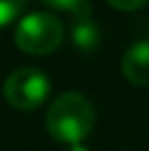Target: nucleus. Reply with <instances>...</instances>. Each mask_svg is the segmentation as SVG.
Segmentation results:
<instances>
[{
  "label": "nucleus",
  "instance_id": "obj_9",
  "mask_svg": "<svg viewBox=\"0 0 149 151\" xmlns=\"http://www.w3.org/2000/svg\"><path fill=\"white\" fill-rule=\"evenodd\" d=\"M66 151H90L88 147H83V145H70Z\"/></svg>",
  "mask_w": 149,
  "mask_h": 151
},
{
  "label": "nucleus",
  "instance_id": "obj_6",
  "mask_svg": "<svg viewBox=\"0 0 149 151\" xmlns=\"http://www.w3.org/2000/svg\"><path fill=\"white\" fill-rule=\"evenodd\" d=\"M44 4L53 9H64V11H73L77 20H88L90 18V4L88 0H42Z\"/></svg>",
  "mask_w": 149,
  "mask_h": 151
},
{
  "label": "nucleus",
  "instance_id": "obj_1",
  "mask_svg": "<svg viewBox=\"0 0 149 151\" xmlns=\"http://www.w3.org/2000/svg\"><path fill=\"white\" fill-rule=\"evenodd\" d=\"M46 129L57 142L81 145L94 129V105L81 92H64L46 112Z\"/></svg>",
  "mask_w": 149,
  "mask_h": 151
},
{
  "label": "nucleus",
  "instance_id": "obj_4",
  "mask_svg": "<svg viewBox=\"0 0 149 151\" xmlns=\"http://www.w3.org/2000/svg\"><path fill=\"white\" fill-rule=\"evenodd\" d=\"M121 70L130 83L149 86V40H138L123 53Z\"/></svg>",
  "mask_w": 149,
  "mask_h": 151
},
{
  "label": "nucleus",
  "instance_id": "obj_5",
  "mask_svg": "<svg viewBox=\"0 0 149 151\" xmlns=\"http://www.w3.org/2000/svg\"><path fill=\"white\" fill-rule=\"evenodd\" d=\"M70 40H73L75 48L83 50V53H92L101 46V29L90 18L77 20V24L73 27V33H70Z\"/></svg>",
  "mask_w": 149,
  "mask_h": 151
},
{
  "label": "nucleus",
  "instance_id": "obj_7",
  "mask_svg": "<svg viewBox=\"0 0 149 151\" xmlns=\"http://www.w3.org/2000/svg\"><path fill=\"white\" fill-rule=\"evenodd\" d=\"M27 7V0H0V29L11 24L22 9Z\"/></svg>",
  "mask_w": 149,
  "mask_h": 151
},
{
  "label": "nucleus",
  "instance_id": "obj_2",
  "mask_svg": "<svg viewBox=\"0 0 149 151\" xmlns=\"http://www.w3.org/2000/svg\"><path fill=\"white\" fill-rule=\"evenodd\" d=\"M64 27L53 13H29L15 27V44L29 55H48L59 48Z\"/></svg>",
  "mask_w": 149,
  "mask_h": 151
},
{
  "label": "nucleus",
  "instance_id": "obj_8",
  "mask_svg": "<svg viewBox=\"0 0 149 151\" xmlns=\"http://www.w3.org/2000/svg\"><path fill=\"white\" fill-rule=\"evenodd\" d=\"M105 2L119 11H136V9H143L145 4H149V0H105Z\"/></svg>",
  "mask_w": 149,
  "mask_h": 151
},
{
  "label": "nucleus",
  "instance_id": "obj_3",
  "mask_svg": "<svg viewBox=\"0 0 149 151\" xmlns=\"http://www.w3.org/2000/svg\"><path fill=\"white\" fill-rule=\"evenodd\" d=\"M50 94V81L46 72L40 68H18L7 77L2 86V96L15 110L31 112L37 110L40 105Z\"/></svg>",
  "mask_w": 149,
  "mask_h": 151
}]
</instances>
